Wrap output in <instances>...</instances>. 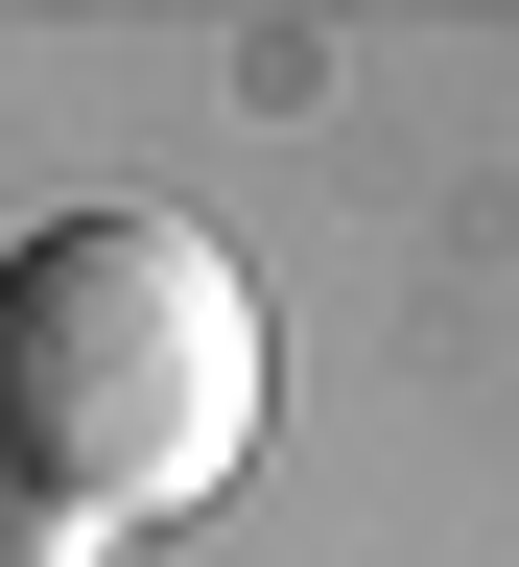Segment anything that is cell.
<instances>
[{
	"label": "cell",
	"mask_w": 519,
	"mask_h": 567,
	"mask_svg": "<svg viewBox=\"0 0 519 567\" xmlns=\"http://www.w3.org/2000/svg\"><path fill=\"white\" fill-rule=\"evenodd\" d=\"M260 379H283L260 284H237V237H189V213H48V237L0 260V473H24L48 544L237 496Z\"/></svg>",
	"instance_id": "1"
}]
</instances>
